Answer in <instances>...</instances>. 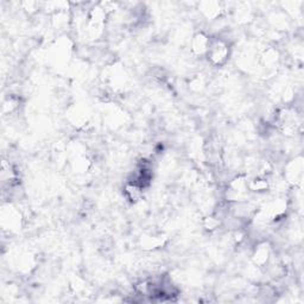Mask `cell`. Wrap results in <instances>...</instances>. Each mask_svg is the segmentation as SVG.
Segmentation results:
<instances>
[{
  "label": "cell",
  "mask_w": 304,
  "mask_h": 304,
  "mask_svg": "<svg viewBox=\"0 0 304 304\" xmlns=\"http://www.w3.org/2000/svg\"><path fill=\"white\" fill-rule=\"evenodd\" d=\"M270 188V181H269L268 176H263V175H258V176L252 178L249 181V190L250 192L255 193H264Z\"/></svg>",
  "instance_id": "cell-6"
},
{
  "label": "cell",
  "mask_w": 304,
  "mask_h": 304,
  "mask_svg": "<svg viewBox=\"0 0 304 304\" xmlns=\"http://www.w3.org/2000/svg\"><path fill=\"white\" fill-rule=\"evenodd\" d=\"M209 43H211V37L208 34L205 32H197L193 37L190 49L195 56H206L209 48Z\"/></svg>",
  "instance_id": "cell-2"
},
{
  "label": "cell",
  "mask_w": 304,
  "mask_h": 304,
  "mask_svg": "<svg viewBox=\"0 0 304 304\" xmlns=\"http://www.w3.org/2000/svg\"><path fill=\"white\" fill-rule=\"evenodd\" d=\"M302 162L294 161L287 167V178L289 183H296L302 180Z\"/></svg>",
  "instance_id": "cell-5"
},
{
  "label": "cell",
  "mask_w": 304,
  "mask_h": 304,
  "mask_svg": "<svg viewBox=\"0 0 304 304\" xmlns=\"http://www.w3.org/2000/svg\"><path fill=\"white\" fill-rule=\"evenodd\" d=\"M199 7H200V10H201L202 13L205 14L207 18H209V19H212V20L216 19V18H218L222 12L221 4H219V2H214V1L200 2Z\"/></svg>",
  "instance_id": "cell-4"
},
{
  "label": "cell",
  "mask_w": 304,
  "mask_h": 304,
  "mask_svg": "<svg viewBox=\"0 0 304 304\" xmlns=\"http://www.w3.org/2000/svg\"><path fill=\"white\" fill-rule=\"evenodd\" d=\"M143 190H144V188L138 186V184L133 183V182H131V181H127L126 184H125V188H124L125 196H126L127 200H130L131 202L139 201L143 196Z\"/></svg>",
  "instance_id": "cell-7"
},
{
  "label": "cell",
  "mask_w": 304,
  "mask_h": 304,
  "mask_svg": "<svg viewBox=\"0 0 304 304\" xmlns=\"http://www.w3.org/2000/svg\"><path fill=\"white\" fill-rule=\"evenodd\" d=\"M270 257H271L270 247H269V245L266 243H263L257 246L255 253H253L252 256V260L257 266L263 268V266L268 264L269 260H270Z\"/></svg>",
  "instance_id": "cell-3"
},
{
  "label": "cell",
  "mask_w": 304,
  "mask_h": 304,
  "mask_svg": "<svg viewBox=\"0 0 304 304\" xmlns=\"http://www.w3.org/2000/svg\"><path fill=\"white\" fill-rule=\"evenodd\" d=\"M231 56V46L227 40L220 37H211V43H209L208 51H207L206 57L208 58V62L214 67H222L227 63L228 58Z\"/></svg>",
  "instance_id": "cell-1"
}]
</instances>
